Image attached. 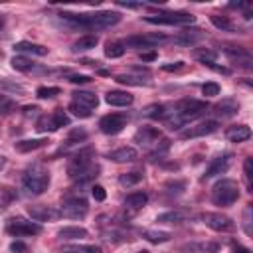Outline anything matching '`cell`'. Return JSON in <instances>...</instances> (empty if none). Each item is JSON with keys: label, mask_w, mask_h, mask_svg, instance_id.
<instances>
[{"label": "cell", "mask_w": 253, "mask_h": 253, "mask_svg": "<svg viewBox=\"0 0 253 253\" xmlns=\"http://www.w3.org/2000/svg\"><path fill=\"white\" fill-rule=\"evenodd\" d=\"M208 109V103L206 101H198V99H184L180 101L172 113V117H166V123L170 128H180L184 125H188L190 121L198 119L200 115H204Z\"/></svg>", "instance_id": "cell-1"}, {"label": "cell", "mask_w": 253, "mask_h": 253, "mask_svg": "<svg viewBox=\"0 0 253 253\" xmlns=\"http://www.w3.org/2000/svg\"><path fill=\"white\" fill-rule=\"evenodd\" d=\"M91 156H93V152L89 148H85V150H79L77 154H73L69 158V162H67V174H69L71 180H75V182H87L93 176H97V170L99 168H97V164H93Z\"/></svg>", "instance_id": "cell-2"}, {"label": "cell", "mask_w": 253, "mask_h": 253, "mask_svg": "<svg viewBox=\"0 0 253 253\" xmlns=\"http://www.w3.org/2000/svg\"><path fill=\"white\" fill-rule=\"evenodd\" d=\"M49 186V172L42 164H32L24 174H22V188L30 196H40L47 190Z\"/></svg>", "instance_id": "cell-3"}, {"label": "cell", "mask_w": 253, "mask_h": 253, "mask_svg": "<svg viewBox=\"0 0 253 253\" xmlns=\"http://www.w3.org/2000/svg\"><path fill=\"white\" fill-rule=\"evenodd\" d=\"M239 198V186L231 178H221L211 188V202L215 206H231Z\"/></svg>", "instance_id": "cell-4"}, {"label": "cell", "mask_w": 253, "mask_h": 253, "mask_svg": "<svg viewBox=\"0 0 253 253\" xmlns=\"http://www.w3.org/2000/svg\"><path fill=\"white\" fill-rule=\"evenodd\" d=\"M83 22L87 26V30H107L113 28L121 22V14L119 12H95V14H83Z\"/></svg>", "instance_id": "cell-5"}, {"label": "cell", "mask_w": 253, "mask_h": 253, "mask_svg": "<svg viewBox=\"0 0 253 253\" xmlns=\"http://www.w3.org/2000/svg\"><path fill=\"white\" fill-rule=\"evenodd\" d=\"M6 231L10 235H16V237H26V235H38V233H42V225L36 223V221H28L24 217H12L6 223Z\"/></svg>", "instance_id": "cell-6"}, {"label": "cell", "mask_w": 253, "mask_h": 253, "mask_svg": "<svg viewBox=\"0 0 253 253\" xmlns=\"http://www.w3.org/2000/svg\"><path fill=\"white\" fill-rule=\"evenodd\" d=\"M148 24H164V26H174V24H194V16L188 12H160L154 16L144 18Z\"/></svg>", "instance_id": "cell-7"}, {"label": "cell", "mask_w": 253, "mask_h": 253, "mask_svg": "<svg viewBox=\"0 0 253 253\" xmlns=\"http://www.w3.org/2000/svg\"><path fill=\"white\" fill-rule=\"evenodd\" d=\"M87 211H89V206H87V202H85L83 198H79V196L65 198L63 204H61V210H59V213H61L63 217H69V219H81V217L87 215Z\"/></svg>", "instance_id": "cell-8"}, {"label": "cell", "mask_w": 253, "mask_h": 253, "mask_svg": "<svg viewBox=\"0 0 253 253\" xmlns=\"http://www.w3.org/2000/svg\"><path fill=\"white\" fill-rule=\"evenodd\" d=\"M202 221L213 229V231H221V233H227V231H233L235 229V223L231 217L223 215V213H217V211H206L202 213Z\"/></svg>", "instance_id": "cell-9"}, {"label": "cell", "mask_w": 253, "mask_h": 253, "mask_svg": "<svg viewBox=\"0 0 253 253\" xmlns=\"http://www.w3.org/2000/svg\"><path fill=\"white\" fill-rule=\"evenodd\" d=\"M168 38L164 34H140V36H128L125 40V47H134V49H144V47H154L162 42H166Z\"/></svg>", "instance_id": "cell-10"}, {"label": "cell", "mask_w": 253, "mask_h": 253, "mask_svg": "<svg viewBox=\"0 0 253 253\" xmlns=\"http://www.w3.org/2000/svg\"><path fill=\"white\" fill-rule=\"evenodd\" d=\"M128 123V117L125 113H111V115H105L101 117L99 121V128L105 132V134H119Z\"/></svg>", "instance_id": "cell-11"}, {"label": "cell", "mask_w": 253, "mask_h": 253, "mask_svg": "<svg viewBox=\"0 0 253 253\" xmlns=\"http://www.w3.org/2000/svg\"><path fill=\"white\" fill-rule=\"evenodd\" d=\"M28 215L34 221H55V219L61 217L59 210H55L53 206H43V204L28 206Z\"/></svg>", "instance_id": "cell-12"}, {"label": "cell", "mask_w": 253, "mask_h": 253, "mask_svg": "<svg viewBox=\"0 0 253 253\" xmlns=\"http://www.w3.org/2000/svg\"><path fill=\"white\" fill-rule=\"evenodd\" d=\"M217 130V121H202L198 125H192L188 128H184L180 132V138H200V136H206V134H211Z\"/></svg>", "instance_id": "cell-13"}, {"label": "cell", "mask_w": 253, "mask_h": 253, "mask_svg": "<svg viewBox=\"0 0 253 253\" xmlns=\"http://www.w3.org/2000/svg\"><path fill=\"white\" fill-rule=\"evenodd\" d=\"M223 51H225V55L231 61H237V65H241L245 69H251L253 67L251 65V53L245 47H241V45H225Z\"/></svg>", "instance_id": "cell-14"}, {"label": "cell", "mask_w": 253, "mask_h": 253, "mask_svg": "<svg viewBox=\"0 0 253 253\" xmlns=\"http://www.w3.org/2000/svg\"><path fill=\"white\" fill-rule=\"evenodd\" d=\"M160 130L156 128V126H142V128H138L136 132H134V142H138L140 146H152V144H156L158 140H160Z\"/></svg>", "instance_id": "cell-15"}, {"label": "cell", "mask_w": 253, "mask_h": 253, "mask_svg": "<svg viewBox=\"0 0 253 253\" xmlns=\"http://www.w3.org/2000/svg\"><path fill=\"white\" fill-rule=\"evenodd\" d=\"M229 164H231V154H221V156H217V158H213L210 164H208V168H206V172H204V180H208V178H213V176H217V174H223L227 168H229Z\"/></svg>", "instance_id": "cell-16"}, {"label": "cell", "mask_w": 253, "mask_h": 253, "mask_svg": "<svg viewBox=\"0 0 253 253\" xmlns=\"http://www.w3.org/2000/svg\"><path fill=\"white\" fill-rule=\"evenodd\" d=\"M202 38H204V32H202L200 28H186V30H182V32L174 38V43H178V45H194V43H198Z\"/></svg>", "instance_id": "cell-17"}, {"label": "cell", "mask_w": 253, "mask_h": 253, "mask_svg": "<svg viewBox=\"0 0 253 253\" xmlns=\"http://www.w3.org/2000/svg\"><path fill=\"white\" fill-rule=\"evenodd\" d=\"M107 156H109V160H113V162H134V160L138 158V152H136V148H132V146H121V148H117V150H111Z\"/></svg>", "instance_id": "cell-18"}, {"label": "cell", "mask_w": 253, "mask_h": 253, "mask_svg": "<svg viewBox=\"0 0 253 253\" xmlns=\"http://www.w3.org/2000/svg\"><path fill=\"white\" fill-rule=\"evenodd\" d=\"M251 136V128L247 125H233L225 130V138L229 142H243Z\"/></svg>", "instance_id": "cell-19"}, {"label": "cell", "mask_w": 253, "mask_h": 253, "mask_svg": "<svg viewBox=\"0 0 253 253\" xmlns=\"http://www.w3.org/2000/svg\"><path fill=\"white\" fill-rule=\"evenodd\" d=\"M105 101L109 105H113V107H126V105H130L134 101V97L130 93H126V91H109L105 95Z\"/></svg>", "instance_id": "cell-20"}, {"label": "cell", "mask_w": 253, "mask_h": 253, "mask_svg": "<svg viewBox=\"0 0 253 253\" xmlns=\"http://www.w3.org/2000/svg\"><path fill=\"white\" fill-rule=\"evenodd\" d=\"M239 111V103L235 101V99H223L221 103H217L215 105V115L217 117H221V119H229V117H233L235 113Z\"/></svg>", "instance_id": "cell-21"}, {"label": "cell", "mask_w": 253, "mask_h": 253, "mask_svg": "<svg viewBox=\"0 0 253 253\" xmlns=\"http://www.w3.org/2000/svg\"><path fill=\"white\" fill-rule=\"evenodd\" d=\"M188 217H190V211H186V210H170V211L160 213L156 217V221H160V223H182Z\"/></svg>", "instance_id": "cell-22"}, {"label": "cell", "mask_w": 253, "mask_h": 253, "mask_svg": "<svg viewBox=\"0 0 253 253\" xmlns=\"http://www.w3.org/2000/svg\"><path fill=\"white\" fill-rule=\"evenodd\" d=\"M16 51H24V53H32V55H47V47L42 43H34V42H18L14 43Z\"/></svg>", "instance_id": "cell-23"}, {"label": "cell", "mask_w": 253, "mask_h": 253, "mask_svg": "<svg viewBox=\"0 0 253 253\" xmlns=\"http://www.w3.org/2000/svg\"><path fill=\"white\" fill-rule=\"evenodd\" d=\"M73 101H75V103H79V105H83V107H87L89 111H91V109H95V107L99 105L97 95H95V93H91V91H75V93H73Z\"/></svg>", "instance_id": "cell-24"}, {"label": "cell", "mask_w": 253, "mask_h": 253, "mask_svg": "<svg viewBox=\"0 0 253 253\" xmlns=\"http://www.w3.org/2000/svg\"><path fill=\"white\" fill-rule=\"evenodd\" d=\"M146 202H148L146 192H132V194H128V196L125 198V206H126L128 210H140V208L146 206Z\"/></svg>", "instance_id": "cell-25"}, {"label": "cell", "mask_w": 253, "mask_h": 253, "mask_svg": "<svg viewBox=\"0 0 253 253\" xmlns=\"http://www.w3.org/2000/svg\"><path fill=\"white\" fill-rule=\"evenodd\" d=\"M57 237H61V239H81V237H87V229L79 227V225H65L57 231Z\"/></svg>", "instance_id": "cell-26"}, {"label": "cell", "mask_w": 253, "mask_h": 253, "mask_svg": "<svg viewBox=\"0 0 253 253\" xmlns=\"http://www.w3.org/2000/svg\"><path fill=\"white\" fill-rule=\"evenodd\" d=\"M47 142H49L47 138H28V140L16 142V150L18 152H32V150H38V148L45 146Z\"/></svg>", "instance_id": "cell-27"}, {"label": "cell", "mask_w": 253, "mask_h": 253, "mask_svg": "<svg viewBox=\"0 0 253 253\" xmlns=\"http://www.w3.org/2000/svg\"><path fill=\"white\" fill-rule=\"evenodd\" d=\"M210 22H211L217 30H221V32H235V30H237V26H235L227 16L213 14V16H210Z\"/></svg>", "instance_id": "cell-28"}, {"label": "cell", "mask_w": 253, "mask_h": 253, "mask_svg": "<svg viewBox=\"0 0 253 253\" xmlns=\"http://www.w3.org/2000/svg\"><path fill=\"white\" fill-rule=\"evenodd\" d=\"M99 38L93 36V34H87V36H81L75 43H73V51H87V49H93L97 45Z\"/></svg>", "instance_id": "cell-29"}, {"label": "cell", "mask_w": 253, "mask_h": 253, "mask_svg": "<svg viewBox=\"0 0 253 253\" xmlns=\"http://www.w3.org/2000/svg\"><path fill=\"white\" fill-rule=\"evenodd\" d=\"M14 200H16V190L10 186H0V211L10 208Z\"/></svg>", "instance_id": "cell-30"}, {"label": "cell", "mask_w": 253, "mask_h": 253, "mask_svg": "<svg viewBox=\"0 0 253 253\" xmlns=\"http://www.w3.org/2000/svg\"><path fill=\"white\" fill-rule=\"evenodd\" d=\"M115 81H119V83H123V85H134V87L148 85V79H142V75H126V73L117 75Z\"/></svg>", "instance_id": "cell-31"}, {"label": "cell", "mask_w": 253, "mask_h": 253, "mask_svg": "<svg viewBox=\"0 0 253 253\" xmlns=\"http://www.w3.org/2000/svg\"><path fill=\"white\" fill-rule=\"evenodd\" d=\"M61 253H103L97 245H63Z\"/></svg>", "instance_id": "cell-32"}, {"label": "cell", "mask_w": 253, "mask_h": 253, "mask_svg": "<svg viewBox=\"0 0 253 253\" xmlns=\"http://www.w3.org/2000/svg\"><path fill=\"white\" fill-rule=\"evenodd\" d=\"M241 225H243L245 235H249V237H251V235H253V204H247V206H245Z\"/></svg>", "instance_id": "cell-33"}, {"label": "cell", "mask_w": 253, "mask_h": 253, "mask_svg": "<svg viewBox=\"0 0 253 253\" xmlns=\"http://www.w3.org/2000/svg\"><path fill=\"white\" fill-rule=\"evenodd\" d=\"M142 237H144L146 241H150V243H164V241H168L172 235H170L168 231H152V229H144V231H142Z\"/></svg>", "instance_id": "cell-34"}, {"label": "cell", "mask_w": 253, "mask_h": 253, "mask_svg": "<svg viewBox=\"0 0 253 253\" xmlns=\"http://www.w3.org/2000/svg\"><path fill=\"white\" fill-rule=\"evenodd\" d=\"M10 63H12V67L16 71H30V69H34V61L30 57H26V55H14Z\"/></svg>", "instance_id": "cell-35"}, {"label": "cell", "mask_w": 253, "mask_h": 253, "mask_svg": "<svg viewBox=\"0 0 253 253\" xmlns=\"http://www.w3.org/2000/svg\"><path fill=\"white\" fill-rule=\"evenodd\" d=\"M125 49H126V47H125L121 42H109V43L105 45V55L111 57V59H115V57L125 55Z\"/></svg>", "instance_id": "cell-36"}, {"label": "cell", "mask_w": 253, "mask_h": 253, "mask_svg": "<svg viewBox=\"0 0 253 253\" xmlns=\"http://www.w3.org/2000/svg\"><path fill=\"white\" fill-rule=\"evenodd\" d=\"M144 115L150 117V119H166L168 117V111L164 105H150L144 109Z\"/></svg>", "instance_id": "cell-37"}, {"label": "cell", "mask_w": 253, "mask_h": 253, "mask_svg": "<svg viewBox=\"0 0 253 253\" xmlns=\"http://www.w3.org/2000/svg\"><path fill=\"white\" fill-rule=\"evenodd\" d=\"M142 180V174H138V172H126V174H121L119 176V184L121 186H136L138 182Z\"/></svg>", "instance_id": "cell-38"}, {"label": "cell", "mask_w": 253, "mask_h": 253, "mask_svg": "<svg viewBox=\"0 0 253 253\" xmlns=\"http://www.w3.org/2000/svg\"><path fill=\"white\" fill-rule=\"evenodd\" d=\"M16 111V101L8 95H0V115H10Z\"/></svg>", "instance_id": "cell-39"}, {"label": "cell", "mask_w": 253, "mask_h": 253, "mask_svg": "<svg viewBox=\"0 0 253 253\" xmlns=\"http://www.w3.org/2000/svg\"><path fill=\"white\" fill-rule=\"evenodd\" d=\"M198 253H217L219 251V243H213V241H202V243H194L192 245Z\"/></svg>", "instance_id": "cell-40"}, {"label": "cell", "mask_w": 253, "mask_h": 253, "mask_svg": "<svg viewBox=\"0 0 253 253\" xmlns=\"http://www.w3.org/2000/svg\"><path fill=\"white\" fill-rule=\"evenodd\" d=\"M59 93H61V89H59V87H51V85L38 87V91H36V95H38L40 99H51V97H55V95H59Z\"/></svg>", "instance_id": "cell-41"}, {"label": "cell", "mask_w": 253, "mask_h": 253, "mask_svg": "<svg viewBox=\"0 0 253 253\" xmlns=\"http://www.w3.org/2000/svg\"><path fill=\"white\" fill-rule=\"evenodd\" d=\"M36 128H38L40 132H47V130H49V132H53V130H57V128H55V125H53V121H51V117H45V115L38 119Z\"/></svg>", "instance_id": "cell-42"}, {"label": "cell", "mask_w": 253, "mask_h": 253, "mask_svg": "<svg viewBox=\"0 0 253 253\" xmlns=\"http://www.w3.org/2000/svg\"><path fill=\"white\" fill-rule=\"evenodd\" d=\"M67 111H71V115H75V117H81V119H87V117H91V111H89L87 107H83V105L75 103V101H71V103H69Z\"/></svg>", "instance_id": "cell-43"}, {"label": "cell", "mask_w": 253, "mask_h": 253, "mask_svg": "<svg viewBox=\"0 0 253 253\" xmlns=\"http://www.w3.org/2000/svg\"><path fill=\"white\" fill-rule=\"evenodd\" d=\"M51 121H53L55 128H59V126H67V125H69V117H67V113H65L63 109H57V111H53V115H51Z\"/></svg>", "instance_id": "cell-44"}, {"label": "cell", "mask_w": 253, "mask_h": 253, "mask_svg": "<svg viewBox=\"0 0 253 253\" xmlns=\"http://www.w3.org/2000/svg\"><path fill=\"white\" fill-rule=\"evenodd\" d=\"M196 57H198L204 65H210V63L215 61V51H211V49H198V51H196Z\"/></svg>", "instance_id": "cell-45"}, {"label": "cell", "mask_w": 253, "mask_h": 253, "mask_svg": "<svg viewBox=\"0 0 253 253\" xmlns=\"http://www.w3.org/2000/svg\"><path fill=\"white\" fill-rule=\"evenodd\" d=\"M202 93H204L206 97H215V95H219V85L213 83V81L204 83V85H202Z\"/></svg>", "instance_id": "cell-46"}, {"label": "cell", "mask_w": 253, "mask_h": 253, "mask_svg": "<svg viewBox=\"0 0 253 253\" xmlns=\"http://www.w3.org/2000/svg\"><path fill=\"white\" fill-rule=\"evenodd\" d=\"M243 174H245L247 188L251 190V176H253V160L251 158H245V162H243Z\"/></svg>", "instance_id": "cell-47"}, {"label": "cell", "mask_w": 253, "mask_h": 253, "mask_svg": "<svg viewBox=\"0 0 253 253\" xmlns=\"http://www.w3.org/2000/svg\"><path fill=\"white\" fill-rule=\"evenodd\" d=\"M69 81H71V83H75V85H83V83H91V81H93V77H91V75L73 73V75H69Z\"/></svg>", "instance_id": "cell-48"}, {"label": "cell", "mask_w": 253, "mask_h": 253, "mask_svg": "<svg viewBox=\"0 0 253 253\" xmlns=\"http://www.w3.org/2000/svg\"><path fill=\"white\" fill-rule=\"evenodd\" d=\"M91 196L97 200V202H103L105 198H107V192H105V188L103 186H99V184H95L93 188H91Z\"/></svg>", "instance_id": "cell-49"}, {"label": "cell", "mask_w": 253, "mask_h": 253, "mask_svg": "<svg viewBox=\"0 0 253 253\" xmlns=\"http://www.w3.org/2000/svg\"><path fill=\"white\" fill-rule=\"evenodd\" d=\"M83 138H87V132L83 130V128H75V130H71V134H69V140L71 142H79V140H83Z\"/></svg>", "instance_id": "cell-50"}, {"label": "cell", "mask_w": 253, "mask_h": 253, "mask_svg": "<svg viewBox=\"0 0 253 253\" xmlns=\"http://www.w3.org/2000/svg\"><path fill=\"white\" fill-rule=\"evenodd\" d=\"M184 65H182V61H176V63H166V65H162V69L164 71H178V69H182Z\"/></svg>", "instance_id": "cell-51"}, {"label": "cell", "mask_w": 253, "mask_h": 253, "mask_svg": "<svg viewBox=\"0 0 253 253\" xmlns=\"http://www.w3.org/2000/svg\"><path fill=\"white\" fill-rule=\"evenodd\" d=\"M10 251H14V253H22V251H26V245L20 243V241H14V243L10 245Z\"/></svg>", "instance_id": "cell-52"}, {"label": "cell", "mask_w": 253, "mask_h": 253, "mask_svg": "<svg viewBox=\"0 0 253 253\" xmlns=\"http://www.w3.org/2000/svg\"><path fill=\"white\" fill-rule=\"evenodd\" d=\"M140 59H142V61H154V59H156V51H146V53H140Z\"/></svg>", "instance_id": "cell-53"}, {"label": "cell", "mask_w": 253, "mask_h": 253, "mask_svg": "<svg viewBox=\"0 0 253 253\" xmlns=\"http://www.w3.org/2000/svg\"><path fill=\"white\" fill-rule=\"evenodd\" d=\"M0 87L12 89V91H22V85H14V83H6V81H0Z\"/></svg>", "instance_id": "cell-54"}, {"label": "cell", "mask_w": 253, "mask_h": 253, "mask_svg": "<svg viewBox=\"0 0 253 253\" xmlns=\"http://www.w3.org/2000/svg\"><path fill=\"white\" fill-rule=\"evenodd\" d=\"M233 253H251L247 247H243V245H235L233 247Z\"/></svg>", "instance_id": "cell-55"}, {"label": "cell", "mask_w": 253, "mask_h": 253, "mask_svg": "<svg viewBox=\"0 0 253 253\" xmlns=\"http://www.w3.org/2000/svg\"><path fill=\"white\" fill-rule=\"evenodd\" d=\"M6 166V156H0V170Z\"/></svg>", "instance_id": "cell-56"}, {"label": "cell", "mask_w": 253, "mask_h": 253, "mask_svg": "<svg viewBox=\"0 0 253 253\" xmlns=\"http://www.w3.org/2000/svg\"><path fill=\"white\" fill-rule=\"evenodd\" d=\"M2 26H4V18L0 16V28H2Z\"/></svg>", "instance_id": "cell-57"}, {"label": "cell", "mask_w": 253, "mask_h": 253, "mask_svg": "<svg viewBox=\"0 0 253 253\" xmlns=\"http://www.w3.org/2000/svg\"><path fill=\"white\" fill-rule=\"evenodd\" d=\"M138 253H148V251H144V249H142V251H138Z\"/></svg>", "instance_id": "cell-58"}]
</instances>
